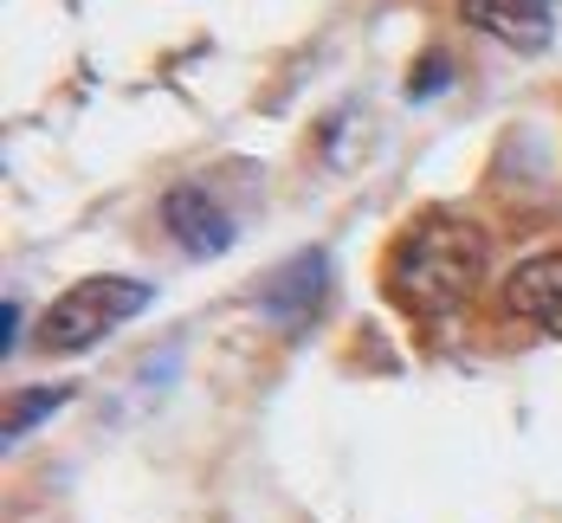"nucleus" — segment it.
<instances>
[{
	"label": "nucleus",
	"mask_w": 562,
	"mask_h": 523,
	"mask_svg": "<svg viewBox=\"0 0 562 523\" xmlns=\"http://www.w3.org/2000/svg\"><path fill=\"white\" fill-rule=\"evenodd\" d=\"M459 20L510 53H543L557 39V7L550 0H459Z\"/></svg>",
	"instance_id": "3"
},
{
	"label": "nucleus",
	"mask_w": 562,
	"mask_h": 523,
	"mask_svg": "<svg viewBox=\"0 0 562 523\" xmlns=\"http://www.w3.org/2000/svg\"><path fill=\"white\" fill-rule=\"evenodd\" d=\"M65 401H71V388H26V395H20V407H7L0 440H7V446H13V440H26V433H33L53 407H65Z\"/></svg>",
	"instance_id": "7"
},
{
	"label": "nucleus",
	"mask_w": 562,
	"mask_h": 523,
	"mask_svg": "<svg viewBox=\"0 0 562 523\" xmlns=\"http://www.w3.org/2000/svg\"><path fill=\"white\" fill-rule=\"evenodd\" d=\"M149 304H156V291L143 285V278H85V285H71L65 297L46 304V317H40V349H46V355H85V349L104 343L116 323L143 317Z\"/></svg>",
	"instance_id": "2"
},
{
	"label": "nucleus",
	"mask_w": 562,
	"mask_h": 523,
	"mask_svg": "<svg viewBox=\"0 0 562 523\" xmlns=\"http://www.w3.org/2000/svg\"><path fill=\"white\" fill-rule=\"evenodd\" d=\"M485 232L472 227V220H459V214H427V220H414V227L394 239L389 252V272H382V285H389L394 310H407L414 323H440L452 317L479 278H485Z\"/></svg>",
	"instance_id": "1"
},
{
	"label": "nucleus",
	"mask_w": 562,
	"mask_h": 523,
	"mask_svg": "<svg viewBox=\"0 0 562 523\" xmlns=\"http://www.w3.org/2000/svg\"><path fill=\"white\" fill-rule=\"evenodd\" d=\"M162 227L175 232V246L188 252V259H214L233 246V220L221 214V201L201 187V181H181L169 201H162Z\"/></svg>",
	"instance_id": "4"
},
{
	"label": "nucleus",
	"mask_w": 562,
	"mask_h": 523,
	"mask_svg": "<svg viewBox=\"0 0 562 523\" xmlns=\"http://www.w3.org/2000/svg\"><path fill=\"white\" fill-rule=\"evenodd\" d=\"M20 323H26V317H20V304L7 297V304H0V349H7V355H13V343H20Z\"/></svg>",
	"instance_id": "9"
},
{
	"label": "nucleus",
	"mask_w": 562,
	"mask_h": 523,
	"mask_svg": "<svg viewBox=\"0 0 562 523\" xmlns=\"http://www.w3.org/2000/svg\"><path fill=\"white\" fill-rule=\"evenodd\" d=\"M505 304L517 310V317H530L537 330L562 337V246H557V252L524 259V265L510 272V278H505Z\"/></svg>",
	"instance_id": "5"
},
{
	"label": "nucleus",
	"mask_w": 562,
	"mask_h": 523,
	"mask_svg": "<svg viewBox=\"0 0 562 523\" xmlns=\"http://www.w3.org/2000/svg\"><path fill=\"white\" fill-rule=\"evenodd\" d=\"M324 285H330V265H324V252H304V259H291L272 291H266V310L279 317V323H304L317 304H324Z\"/></svg>",
	"instance_id": "6"
},
{
	"label": "nucleus",
	"mask_w": 562,
	"mask_h": 523,
	"mask_svg": "<svg viewBox=\"0 0 562 523\" xmlns=\"http://www.w3.org/2000/svg\"><path fill=\"white\" fill-rule=\"evenodd\" d=\"M447 58L434 53V58H420V65H414V84H407V98H434V91H447Z\"/></svg>",
	"instance_id": "8"
}]
</instances>
